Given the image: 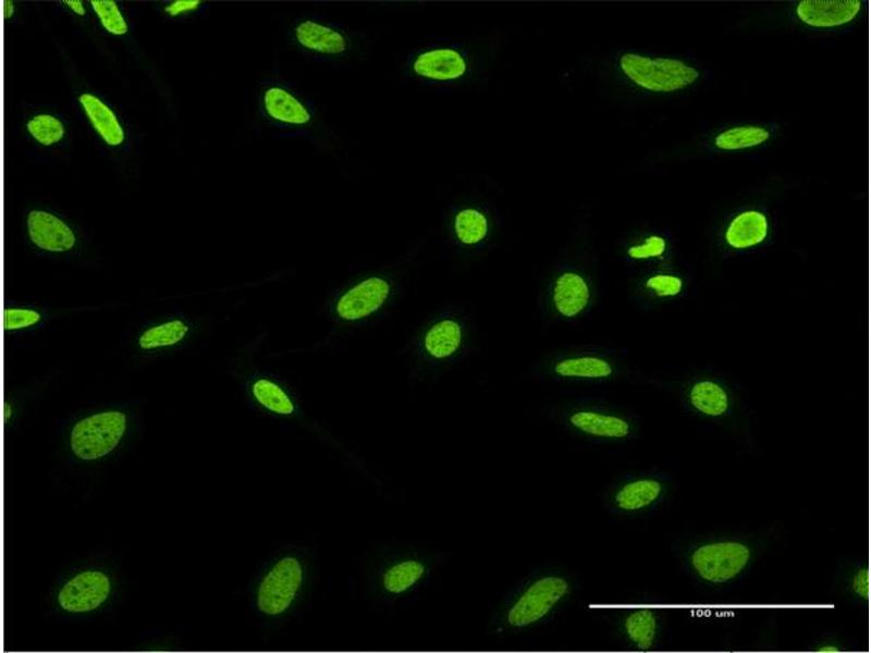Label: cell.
I'll list each match as a JSON object with an SVG mask.
<instances>
[{"label":"cell","mask_w":871,"mask_h":653,"mask_svg":"<svg viewBox=\"0 0 871 653\" xmlns=\"http://www.w3.org/2000/svg\"><path fill=\"white\" fill-rule=\"evenodd\" d=\"M589 238H576L547 270L538 295L541 320L575 324L590 318L602 295L599 255Z\"/></svg>","instance_id":"6da1fadb"},{"label":"cell","mask_w":871,"mask_h":653,"mask_svg":"<svg viewBox=\"0 0 871 653\" xmlns=\"http://www.w3.org/2000/svg\"><path fill=\"white\" fill-rule=\"evenodd\" d=\"M577 589L572 574L560 567L537 569L501 600L490 627L495 633L518 634L549 623L572 600Z\"/></svg>","instance_id":"7a4b0ae2"},{"label":"cell","mask_w":871,"mask_h":653,"mask_svg":"<svg viewBox=\"0 0 871 653\" xmlns=\"http://www.w3.org/2000/svg\"><path fill=\"white\" fill-rule=\"evenodd\" d=\"M760 544L741 534H714L686 543L679 559L686 574L699 584L723 588L743 578L758 557Z\"/></svg>","instance_id":"3957f363"},{"label":"cell","mask_w":871,"mask_h":653,"mask_svg":"<svg viewBox=\"0 0 871 653\" xmlns=\"http://www.w3.org/2000/svg\"><path fill=\"white\" fill-rule=\"evenodd\" d=\"M549 418L572 435L594 444L634 440L638 422L630 411L601 396L578 395L550 405Z\"/></svg>","instance_id":"277c9868"},{"label":"cell","mask_w":871,"mask_h":653,"mask_svg":"<svg viewBox=\"0 0 871 653\" xmlns=\"http://www.w3.org/2000/svg\"><path fill=\"white\" fill-rule=\"evenodd\" d=\"M628 369L622 354L597 344L554 348L537 359L532 375L553 384L602 385L624 379Z\"/></svg>","instance_id":"5b68a950"},{"label":"cell","mask_w":871,"mask_h":653,"mask_svg":"<svg viewBox=\"0 0 871 653\" xmlns=\"http://www.w3.org/2000/svg\"><path fill=\"white\" fill-rule=\"evenodd\" d=\"M477 331L470 313L461 307H449L429 319L415 344L418 364L437 371L464 359L476 346Z\"/></svg>","instance_id":"8992f818"},{"label":"cell","mask_w":871,"mask_h":653,"mask_svg":"<svg viewBox=\"0 0 871 653\" xmlns=\"http://www.w3.org/2000/svg\"><path fill=\"white\" fill-rule=\"evenodd\" d=\"M614 74L642 91L671 94L694 85L699 71L683 60L623 51L612 62Z\"/></svg>","instance_id":"52a82bcc"},{"label":"cell","mask_w":871,"mask_h":653,"mask_svg":"<svg viewBox=\"0 0 871 653\" xmlns=\"http://www.w3.org/2000/svg\"><path fill=\"white\" fill-rule=\"evenodd\" d=\"M673 482L657 470L625 473L612 482L603 494L605 509L618 516H639L660 507L670 496Z\"/></svg>","instance_id":"ba28073f"},{"label":"cell","mask_w":871,"mask_h":653,"mask_svg":"<svg viewBox=\"0 0 871 653\" xmlns=\"http://www.w3.org/2000/svg\"><path fill=\"white\" fill-rule=\"evenodd\" d=\"M307 568L296 555H284L278 558L265 572L256 591V607L267 617H280L286 614L300 595Z\"/></svg>","instance_id":"9c48e42d"},{"label":"cell","mask_w":871,"mask_h":653,"mask_svg":"<svg viewBox=\"0 0 871 653\" xmlns=\"http://www.w3.org/2000/svg\"><path fill=\"white\" fill-rule=\"evenodd\" d=\"M481 54L463 45H443L417 52L409 63L412 73L428 83L458 84L475 76Z\"/></svg>","instance_id":"30bf717a"},{"label":"cell","mask_w":871,"mask_h":653,"mask_svg":"<svg viewBox=\"0 0 871 653\" xmlns=\"http://www.w3.org/2000/svg\"><path fill=\"white\" fill-rule=\"evenodd\" d=\"M498 222L493 211L480 202L456 207L449 219V234L455 251L462 258L476 259L493 244Z\"/></svg>","instance_id":"8fae6325"},{"label":"cell","mask_w":871,"mask_h":653,"mask_svg":"<svg viewBox=\"0 0 871 653\" xmlns=\"http://www.w3.org/2000/svg\"><path fill=\"white\" fill-rule=\"evenodd\" d=\"M127 430V416L120 410L93 414L77 421L70 433V448L82 460H96L110 454Z\"/></svg>","instance_id":"7c38bea8"},{"label":"cell","mask_w":871,"mask_h":653,"mask_svg":"<svg viewBox=\"0 0 871 653\" xmlns=\"http://www.w3.org/2000/svg\"><path fill=\"white\" fill-rule=\"evenodd\" d=\"M393 283L388 278L371 275L341 293L333 305L334 317L342 322H357L379 311L390 299Z\"/></svg>","instance_id":"4fadbf2b"},{"label":"cell","mask_w":871,"mask_h":653,"mask_svg":"<svg viewBox=\"0 0 871 653\" xmlns=\"http://www.w3.org/2000/svg\"><path fill=\"white\" fill-rule=\"evenodd\" d=\"M613 623L618 640L634 651L648 652L658 649L664 637V616L658 608L619 609Z\"/></svg>","instance_id":"5bb4252c"},{"label":"cell","mask_w":871,"mask_h":653,"mask_svg":"<svg viewBox=\"0 0 871 653\" xmlns=\"http://www.w3.org/2000/svg\"><path fill=\"white\" fill-rule=\"evenodd\" d=\"M113 590L111 577L100 569H86L69 579L58 591L57 603L70 614H85L103 605Z\"/></svg>","instance_id":"9a60e30c"},{"label":"cell","mask_w":871,"mask_h":653,"mask_svg":"<svg viewBox=\"0 0 871 653\" xmlns=\"http://www.w3.org/2000/svg\"><path fill=\"white\" fill-rule=\"evenodd\" d=\"M687 288L684 274L665 264L643 269L631 284L634 301L649 308L680 297Z\"/></svg>","instance_id":"2e32d148"},{"label":"cell","mask_w":871,"mask_h":653,"mask_svg":"<svg viewBox=\"0 0 871 653\" xmlns=\"http://www.w3.org/2000/svg\"><path fill=\"white\" fill-rule=\"evenodd\" d=\"M689 410L707 420H722L733 409L729 390L717 379L699 378L689 383L684 394Z\"/></svg>","instance_id":"e0dca14e"},{"label":"cell","mask_w":871,"mask_h":653,"mask_svg":"<svg viewBox=\"0 0 871 653\" xmlns=\"http://www.w3.org/2000/svg\"><path fill=\"white\" fill-rule=\"evenodd\" d=\"M862 4L861 0H801L795 7V14L807 26L833 28L855 21Z\"/></svg>","instance_id":"ac0fdd59"},{"label":"cell","mask_w":871,"mask_h":653,"mask_svg":"<svg viewBox=\"0 0 871 653\" xmlns=\"http://www.w3.org/2000/svg\"><path fill=\"white\" fill-rule=\"evenodd\" d=\"M265 115L274 124L284 127H305L312 121L308 106L290 89L270 85L261 96Z\"/></svg>","instance_id":"d6986e66"},{"label":"cell","mask_w":871,"mask_h":653,"mask_svg":"<svg viewBox=\"0 0 871 653\" xmlns=\"http://www.w3.org/2000/svg\"><path fill=\"white\" fill-rule=\"evenodd\" d=\"M293 39L299 48L317 56L338 57L349 49L348 38L343 32L310 19L294 26Z\"/></svg>","instance_id":"ffe728a7"},{"label":"cell","mask_w":871,"mask_h":653,"mask_svg":"<svg viewBox=\"0 0 871 653\" xmlns=\"http://www.w3.org/2000/svg\"><path fill=\"white\" fill-rule=\"evenodd\" d=\"M26 224L32 243L42 250L64 252L76 244L72 229L50 212L32 210L27 214Z\"/></svg>","instance_id":"44dd1931"},{"label":"cell","mask_w":871,"mask_h":653,"mask_svg":"<svg viewBox=\"0 0 871 653\" xmlns=\"http://www.w3.org/2000/svg\"><path fill=\"white\" fill-rule=\"evenodd\" d=\"M770 233L768 215L758 209L736 213L726 224L723 241L727 248L744 251L762 245Z\"/></svg>","instance_id":"7402d4cb"},{"label":"cell","mask_w":871,"mask_h":653,"mask_svg":"<svg viewBox=\"0 0 871 653\" xmlns=\"http://www.w3.org/2000/svg\"><path fill=\"white\" fill-rule=\"evenodd\" d=\"M671 255L668 238L659 232H646L626 239L621 248L623 260L641 270L663 266Z\"/></svg>","instance_id":"603a6c76"},{"label":"cell","mask_w":871,"mask_h":653,"mask_svg":"<svg viewBox=\"0 0 871 653\" xmlns=\"http://www.w3.org/2000/svg\"><path fill=\"white\" fill-rule=\"evenodd\" d=\"M431 571V562L425 556H406L389 565L382 572L380 584L391 596H400L417 588Z\"/></svg>","instance_id":"cb8c5ba5"},{"label":"cell","mask_w":871,"mask_h":653,"mask_svg":"<svg viewBox=\"0 0 871 653\" xmlns=\"http://www.w3.org/2000/svg\"><path fill=\"white\" fill-rule=\"evenodd\" d=\"M85 114L99 136L109 146H120L125 139L124 131L113 111L96 96L85 93L78 98Z\"/></svg>","instance_id":"d4e9b609"},{"label":"cell","mask_w":871,"mask_h":653,"mask_svg":"<svg viewBox=\"0 0 871 653\" xmlns=\"http://www.w3.org/2000/svg\"><path fill=\"white\" fill-rule=\"evenodd\" d=\"M836 590L848 601L858 605L869 602V565L862 559L845 562L836 572Z\"/></svg>","instance_id":"484cf974"},{"label":"cell","mask_w":871,"mask_h":653,"mask_svg":"<svg viewBox=\"0 0 871 653\" xmlns=\"http://www.w3.org/2000/svg\"><path fill=\"white\" fill-rule=\"evenodd\" d=\"M250 392L255 401L272 414L291 416L296 412V404L289 392L271 379H256L250 384Z\"/></svg>","instance_id":"4316f807"},{"label":"cell","mask_w":871,"mask_h":653,"mask_svg":"<svg viewBox=\"0 0 871 653\" xmlns=\"http://www.w3.org/2000/svg\"><path fill=\"white\" fill-rule=\"evenodd\" d=\"M771 133L760 125H737L717 133L713 146L719 150L735 151L761 146L768 141Z\"/></svg>","instance_id":"83f0119b"},{"label":"cell","mask_w":871,"mask_h":653,"mask_svg":"<svg viewBox=\"0 0 871 653\" xmlns=\"http://www.w3.org/2000/svg\"><path fill=\"white\" fill-rule=\"evenodd\" d=\"M191 326L181 319H172L146 329L138 337L137 345L143 350H155L182 342Z\"/></svg>","instance_id":"f1b7e54d"},{"label":"cell","mask_w":871,"mask_h":653,"mask_svg":"<svg viewBox=\"0 0 871 653\" xmlns=\"http://www.w3.org/2000/svg\"><path fill=\"white\" fill-rule=\"evenodd\" d=\"M27 131L39 144L50 146L64 136L62 122L50 114H37L26 124Z\"/></svg>","instance_id":"f546056e"},{"label":"cell","mask_w":871,"mask_h":653,"mask_svg":"<svg viewBox=\"0 0 871 653\" xmlns=\"http://www.w3.org/2000/svg\"><path fill=\"white\" fill-rule=\"evenodd\" d=\"M93 10L98 15L101 25L111 34L120 36L128 30L127 23L119 7L112 0H91Z\"/></svg>","instance_id":"4dcf8cb0"},{"label":"cell","mask_w":871,"mask_h":653,"mask_svg":"<svg viewBox=\"0 0 871 653\" xmlns=\"http://www.w3.org/2000/svg\"><path fill=\"white\" fill-rule=\"evenodd\" d=\"M41 313L28 308H7L3 313V326L5 331H15L37 324L41 320Z\"/></svg>","instance_id":"1f68e13d"},{"label":"cell","mask_w":871,"mask_h":653,"mask_svg":"<svg viewBox=\"0 0 871 653\" xmlns=\"http://www.w3.org/2000/svg\"><path fill=\"white\" fill-rule=\"evenodd\" d=\"M847 649L843 639L835 636H825L819 640H814L810 645V650L823 653L844 652Z\"/></svg>","instance_id":"d6a6232c"},{"label":"cell","mask_w":871,"mask_h":653,"mask_svg":"<svg viewBox=\"0 0 871 653\" xmlns=\"http://www.w3.org/2000/svg\"><path fill=\"white\" fill-rule=\"evenodd\" d=\"M200 5L199 0H176L164 8L171 16H176L185 12H192Z\"/></svg>","instance_id":"836d02e7"},{"label":"cell","mask_w":871,"mask_h":653,"mask_svg":"<svg viewBox=\"0 0 871 653\" xmlns=\"http://www.w3.org/2000/svg\"><path fill=\"white\" fill-rule=\"evenodd\" d=\"M64 3H66L68 7L74 13H76L77 15H84L85 14V8H84L82 1H79V0H66V1H64Z\"/></svg>","instance_id":"e575fe53"},{"label":"cell","mask_w":871,"mask_h":653,"mask_svg":"<svg viewBox=\"0 0 871 653\" xmlns=\"http://www.w3.org/2000/svg\"><path fill=\"white\" fill-rule=\"evenodd\" d=\"M13 13H14V4H13V1H11V0H4V1H3V16H4V20H9V19H11V17H12V15H13Z\"/></svg>","instance_id":"d590c367"},{"label":"cell","mask_w":871,"mask_h":653,"mask_svg":"<svg viewBox=\"0 0 871 653\" xmlns=\"http://www.w3.org/2000/svg\"><path fill=\"white\" fill-rule=\"evenodd\" d=\"M12 416V406L9 403H5L4 406V420L8 421Z\"/></svg>","instance_id":"8d00e7d4"}]
</instances>
